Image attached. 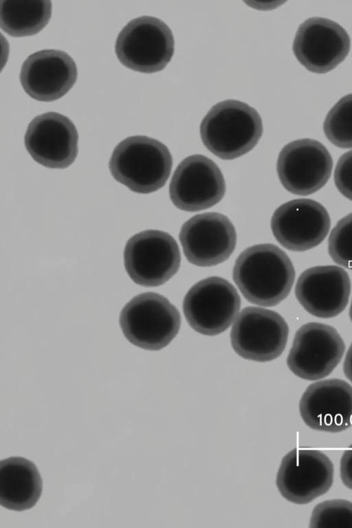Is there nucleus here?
Listing matches in <instances>:
<instances>
[{"label":"nucleus","instance_id":"cd10ccee","mask_svg":"<svg viewBox=\"0 0 352 528\" xmlns=\"http://www.w3.org/2000/svg\"><path fill=\"white\" fill-rule=\"evenodd\" d=\"M349 316H350V318H351V320L352 321V301H351V307H350V310H349Z\"/></svg>","mask_w":352,"mask_h":528},{"label":"nucleus","instance_id":"4be33fe9","mask_svg":"<svg viewBox=\"0 0 352 528\" xmlns=\"http://www.w3.org/2000/svg\"><path fill=\"white\" fill-rule=\"evenodd\" d=\"M323 130L333 145L342 148H352V94L340 98L330 109Z\"/></svg>","mask_w":352,"mask_h":528},{"label":"nucleus","instance_id":"7ed1b4c3","mask_svg":"<svg viewBox=\"0 0 352 528\" xmlns=\"http://www.w3.org/2000/svg\"><path fill=\"white\" fill-rule=\"evenodd\" d=\"M173 160L166 145L144 135L125 138L114 148L109 168L113 178L131 191L148 194L163 187Z\"/></svg>","mask_w":352,"mask_h":528},{"label":"nucleus","instance_id":"9d476101","mask_svg":"<svg viewBox=\"0 0 352 528\" xmlns=\"http://www.w3.org/2000/svg\"><path fill=\"white\" fill-rule=\"evenodd\" d=\"M345 344L333 327L310 322L296 331L287 359L290 371L307 380L328 376L340 362Z\"/></svg>","mask_w":352,"mask_h":528},{"label":"nucleus","instance_id":"4468645a","mask_svg":"<svg viewBox=\"0 0 352 528\" xmlns=\"http://www.w3.org/2000/svg\"><path fill=\"white\" fill-rule=\"evenodd\" d=\"M350 47V38L340 25L326 18L311 17L298 27L293 52L307 69L324 74L345 59Z\"/></svg>","mask_w":352,"mask_h":528},{"label":"nucleus","instance_id":"b1692460","mask_svg":"<svg viewBox=\"0 0 352 528\" xmlns=\"http://www.w3.org/2000/svg\"><path fill=\"white\" fill-rule=\"evenodd\" d=\"M328 251L336 263L352 270V213L339 220L331 230Z\"/></svg>","mask_w":352,"mask_h":528},{"label":"nucleus","instance_id":"9b49d317","mask_svg":"<svg viewBox=\"0 0 352 528\" xmlns=\"http://www.w3.org/2000/svg\"><path fill=\"white\" fill-rule=\"evenodd\" d=\"M333 160L320 142L300 139L288 143L280 151L276 170L280 183L289 192L308 195L322 188L329 180Z\"/></svg>","mask_w":352,"mask_h":528},{"label":"nucleus","instance_id":"f3484780","mask_svg":"<svg viewBox=\"0 0 352 528\" xmlns=\"http://www.w3.org/2000/svg\"><path fill=\"white\" fill-rule=\"evenodd\" d=\"M300 416L310 428L336 433L352 426V386L340 379L309 386L299 403Z\"/></svg>","mask_w":352,"mask_h":528},{"label":"nucleus","instance_id":"393cba45","mask_svg":"<svg viewBox=\"0 0 352 528\" xmlns=\"http://www.w3.org/2000/svg\"><path fill=\"white\" fill-rule=\"evenodd\" d=\"M334 182L340 192L352 201V150L339 158L334 170Z\"/></svg>","mask_w":352,"mask_h":528},{"label":"nucleus","instance_id":"2eb2a0df","mask_svg":"<svg viewBox=\"0 0 352 528\" xmlns=\"http://www.w3.org/2000/svg\"><path fill=\"white\" fill-rule=\"evenodd\" d=\"M331 226L330 217L319 202L298 199L280 206L271 219V229L278 242L295 252L316 247L325 239Z\"/></svg>","mask_w":352,"mask_h":528},{"label":"nucleus","instance_id":"6ab92c4d","mask_svg":"<svg viewBox=\"0 0 352 528\" xmlns=\"http://www.w3.org/2000/svg\"><path fill=\"white\" fill-rule=\"evenodd\" d=\"M351 292L347 272L336 265L316 266L304 271L298 278L295 294L311 315L333 318L344 311Z\"/></svg>","mask_w":352,"mask_h":528},{"label":"nucleus","instance_id":"aec40b11","mask_svg":"<svg viewBox=\"0 0 352 528\" xmlns=\"http://www.w3.org/2000/svg\"><path fill=\"white\" fill-rule=\"evenodd\" d=\"M43 488L35 464L23 457L12 456L0 461V505L21 512L33 507Z\"/></svg>","mask_w":352,"mask_h":528},{"label":"nucleus","instance_id":"ddd939ff","mask_svg":"<svg viewBox=\"0 0 352 528\" xmlns=\"http://www.w3.org/2000/svg\"><path fill=\"white\" fill-rule=\"evenodd\" d=\"M179 240L186 259L200 267H210L226 261L234 250L236 234L224 214H197L182 226Z\"/></svg>","mask_w":352,"mask_h":528},{"label":"nucleus","instance_id":"a878e982","mask_svg":"<svg viewBox=\"0 0 352 528\" xmlns=\"http://www.w3.org/2000/svg\"><path fill=\"white\" fill-rule=\"evenodd\" d=\"M340 472L344 485L352 490V443L346 448L341 457Z\"/></svg>","mask_w":352,"mask_h":528},{"label":"nucleus","instance_id":"5701e85b","mask_svg":"<svg viewBox=\"0 0 352 528\" xmlns=\"http://www.w3.org/2000/svg\"><path fill=\"white\" fill-rule=\"evenodd\" d=\"M309 528H352V502L344 499L327 500L313 509Z\"/></svg>","mask_w":352,"mask_h":528},{"label":"nucleus","instance_id":"f257e3e1","mask_svg":"<svg viewBox=\"0 0 352 528\" xmlns=\"http://www.w3.org/2000/svg\"><path fill=\"white\" fill-rule=\"evenodd\" d=\"M233 280L243 296L253 304L272 307L287 297L295 279L286 253L271 243L248 248L238 256Z\"/></svg>","mask_w":352,"mask_h":528},{"label":"nucleus","instance_id":"dca6fc26","mask_svg":"<svg viewBox=\"0 0 352 528\" xmlns=\"http://www.w3.org/2000/svg\"><path fill=\"white\" fill-rule=\"evenodd\" d=\"M78 134L67 116L50 111L36 116L28 124L25 148L34 161L50 168H65L78 154Z\"/></svg>","mask_w":352,"mask_h":528},{"label":"nucleus","instance_id":"0eeeda50","mask_svg":"<svg viewBox=\"0 0 352 528\" xmlns=\"http://www.w3.org/2000/svg\"><path fill=\"white\" fill-rule=\"evenodd\" d=\"M241 307V298L227 280L211 276L194 285L186 294L183 311L189 325L206 336H216L232 324Z\"/></svg>","mask_w":352,"mask_h":528},{"label":"nucleus","instance_id":"f03ea898","mask_svg":"<svg viewBox=\"0 0 352 528\" xmlns=\"http://www.w3.org/2000/svg\"><path fill=\"white\" fill-rule=\"evenodd\" d=\"M263 133L262 120L255 109L236 100L214 104L200 124L204 146L218 157L234 160L250 151Z\"/></svg>","mask_w":352,"mask_h":528},{"label":"nucleus","instance_id":"1a4fd4ad","mask_svg":"<svg viewBox=\"0 0 352 528\" xmlns=\"http://www.w3.org/2000/svg\"><path fill=\"white\" fill-rule=\"evenodd\" d=\"M333 481V465L322 452L295 448L282 459L276 484L283 498L303 505L324 494Z\"/></svg>","mask_w":352,"mask_h":528},{"label":"nucleus","instance_id":"6e6552de","mask_svg":"<svg viewBox=\"0 0 352 528\" xmlns=\"http://www.w3.org/2000/svg\"><path fill=\"white\" fill-rule=\"evenodd\" d=\"M288 333L285 320L277 312L247 307L234 322L230 333L231 344L241 358L265 362L282 354Z\"/></svg>","mask_w":352,"mask_h":528},{"label":"nucleus","instance_id":"a211bd4d","mask_svg":"<svg viewBox=\"0 0 352 528\" xmlns=\"http://www.w3.org/2000/svg\"><path fill=\"white\" fill-rule=\"evenodd\" d=\"M76 63L65 52L43 50L30 55L23 63L20 82L32 98L51 102L65 96L75 84Z\"/></svg>","mask_w":352,"mask_h":528},{"label":"nucleus","instance_id":"412c9836","mask_svg":"<svg viewBox=\"0 0 352 528\" xmlns=\"http://www.w3.org/2000/svg\"><path fill=\"white\" fill-rule=\"evenodd\" d=\"M52 7L47 0H1V28L13 37L34 35L47 25Z\"/></svg>","mask_w":352,"mask_h":528},{"label":"nucleus","instance_id":"20e7f679","mask_svg":"<svg viewBox=\"0 0 352 528\" xmlns=\"http://www.w3.org/2000/svg\"><path fill=\"white\" fill-rule=\"evenodd\" d=\"M119 322L131 343L146 350L158 351L169 344L178 333L181 316L166 298L145 292L125 305Z\"/></svg>","mask_w":352,"mask_h":528},{"label":"nucleus","instance_id":"39448f33","mask_svg":"<svg viewBox=\"0 0 352 528\" xmlns=\"http://www.w3.org/2000/svg\"><path fill=\"white\" fill-rule=\"evenodd\" d=\"M170 28L154 16L130 21L119 33L115 52L120 62L132 70L152 74L164 69L174 54Z\"/></svg>","mask_w":352,"mask_h":528},{"label":"nucleus","instance_id":"423d86ee","mask_svg":"<svg viewBox=\"0 0 352 528\" xmlns=\"http://www.w3.org/2000/svg\"><path fill=\"white\" fill-rule=\"evenodd\" d=\"M181 255L175 239L156 230L140 232L126 242L124 251L126 271L136 284L157 287L179 270Z\"/></svg>","mask_w":352,"mask_h":528},{"label":"nucleus","instance_id":"f8f14e48","mask_svg":"<svg viewBox=\"0 0 352 528\" xmlns=\"http://www.w3.org/2000/svg\"><path fill=\"white\" fill-rule=\"evenodd\" d=\"M226 192L223 175L218 166L202 155L183 160L172 177L169 195L179 209L195 212L219 203Z\"/></svg>","mask_w":352,"mask_h":528},{"label":"nucleus","instance_id":"bb28decb","mask_svg":"<svg viewBox=\"0 0 352 528\" xmlns=\"http://www.w3.org/2000/svg\"><path fill=\"white\" fill-rule=\"evenodd\" d=\"M343 370L345 376L352 382V343L346 352Z\"/></svg>","mask_w":352,"mask_h":528}]
</instances>
